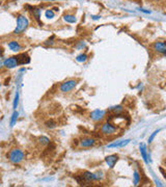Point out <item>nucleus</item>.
Listing matches in <instances>:
<instances>
[{
    "label": "nucleus",
    "mask_w": 166,
    "mask_h": 187,
    "mask_svg": "<svg viewBox=\"0 0 166 187\" xmlns=\"http://www.w3.org/2000/svg\"><path fill=\"white\" fill-rule=\"evenodd\" d=\"M140 11L142 13H146V14H150V11H148V9H144V8H138Z\"/></svg>",
    "instance_id": "nucleus-25"
},
{
    "label": "nucleus",
    "mask_w": 166,
    "mask_h": 187,
    "mask_svg": "<svg viewBox=\"0 0 166 187\" xmlns=\"http://www.w3.org/2000/svg\"><path fill=\"white\" fill-rule=\"evenodd\" d=\"M45 16H46V18L52 19L55 17V14H54V11H53L52 9H47V11H45Z\"/></svg>",
    "instance_id": "nucleus-21"
},
{
    "label": "nucleus",
    "mask_w": 166,
    "mask_h": 187,
    "mask_svg": "<svg viewBox=\"0 0 166 187\" xmlns=\"http://www.w3.org/2000/svg\"><path fill=\"white\" fill-rule=\"evenodd\" d=\"M29 26V21L26 18L25 16H22V15H19L18 18H17V27L14 30L15 34H22L23 32L25 31L26 29Z\"/></svg>",
    "instance_id": "nucleus-3"
},
{
    "label": "nucleus",
    "mask_w": 166,
    "mask_h": 187,
    "mask_svg": "<svg viewBox=\"0 0 166 187\" xmlns=\"http://www.w3.org/2000/svg\"><path fill=\"white\" fill-rule=\"evenodd\" d=\"M64 20L68 23H76L77 22V18H76L74 15H70V14H66L64 16Z\"/></svg>",
    "instance_id": "nucleus-15"
},
{
    "label": "nucleus",
    "mask_w": 166,
    "mask_h": 187,
    "mask_svg": "<svg viewBox=\"0 0 166 187\" xmlns=\"http://www.w3.org/2000/svg\"><path fill=\"white\" fill-rule=\"evenodd\" d=\"M84 183H90V182H95V181H102L103 178H104V174L103 171H99L97 173H91V171H83V173L80 175Z\"/></svg>",
    "instance_id": "nucleus-1"
},
{
    "label": "nucleus",
    "mask_w": 166,
    "mask_h": 187,
    "mask_svg": "<svg viewBox=\"0 0 166 187\" xmlns=\"http://www.w3.org/2000/svg\"><path fill=\"white\" fill-rule=\"evenodd\" d=\"M2 54H3V48L1 47V46H0V56H1Z\"/></svg>",
    "instance_id": "nucleus-29"
},
{
    "label": "nucleus",
    "mask_w": 166,
    "mask_h": 187,
    "mask_svg": "<svg viewBox=\"0 0 166 187\" xmlns=\"http://www.w3.org/2000/svg\"><path fill=\"white\" fill-rule=\"evenodd\" d=\"M3 66H4L5 68H7V69H14V68H16V67H18L19 62H18V59H17V57L16 56H11V57L6 58V59H4Z\"/></svg>",
    "instance_id": "nucleus-8"
},
{
    "label": "nucleus",
    "mask_w": 166,
    "mask_h": 187,
    "mask_svg": "<svg viewBox=\"0 0 166 187\" xmlns=\"http://www.w3.org/2000/svg\"><path fill=\"white\" fill-rule=\"evenodd\" d=\"M7 158H8V160L11 163L19 164V163H21V162L24 160L25 154H24V152H23L22 150H20V149H13V150H11L8 153H7Z\"/></svg>",
    "instance_id": "nucleus-2"
},
{
    "label": "nucleus",
    "mask_w": 166,
    "mask_h": 187,
    "mask_svg": "<svg viewBox=\"0 0 166 187\" xmlns=\"http://www.w3.org/2000/svg\"><path fill=\"white\" fill-rule=\"evenodd\" d=\"M117 130H118L117 127L113 126V124H111L110 122H106V123L103 124L102 127H101V133H102L103 135H107V136L115 134V133L117 132Z\"/></svg>",
    "instance_id": "nucleus-4"
},
{
    "label": "nucleus",
    "mask_w": 166,
    "mask_h": 187,
    "mask_svg": "<svg viewBox=\"0 0 166 187\" xmlns=\"http://www.w3.org/2000/svg\"><path fill=\"white\" fill-rule=\"evenodd\" d=\"M17 59H18L19 64H27L30 62V56L27 53H21V54L17 55Z\"/></svg>",
    "instance_id": "nucleus-11"
},
{
    "label": "nucleus",
    "mask_w": 166,
    "mask_h": 187,
    "mask_svg": "<svg viewBox=\"0 0 166 187\" xmlns=\"http://www.w3.org/2000/svg\"><path fill=\"white\" fill-rule=\"evenodd\" d=\"M91 19H93V20H99V19H101V16L95 15V16H91Z\"/></svg>",
    "instance_id": "nucleus-26"
},
{
    "label": "nucleus",
    "mask_w": 166,
    "mask_h": 187,
    "mask_svg": "<svg viewBox=\"0 0 166 187\" xmlns=\"http://www.w3.org/2000/svg\"><path fill=\"white\" fill-rule=\"evenodd\" d=\"M87 58H88V56H87L85 53H82V54L78 55V56L76 57V60H77L78 62H85L87 60Z\"/></svg>",
    "instance_id": "nucleus-19"
},
{
    "label": "nucleus",
    "mask_w": 166,
    "mask_h": 187,
    "mask_svg": "<svg viewBox=\"0 0 166 187\" xmlns=\"http://www.w3.org/2000/svg\"><path fill=\"white\" fill-rule=\"evenodd\" d=\"M110 111L113 114H121V112H124V108L121 105H117V106H113L110 108Z\"/></svg>",
    "instance_id": "nucleus-16"
},
{
    "label": "nucleus",
    "mask_w": 166,
    "mask_h": 187,
    "mask_svg": "<svg viewBox=\"0 0 166 187\" xmlns=\"http://www.w3.org/2000/svg\"><path fill=\"white\" fill-rule=\"evenodd\" d=\"M131 142V139H125V140H118L116 142H113L111 144H108V148H123V147L127 146L129 142Z\"/></svg>",
    "instance_id": "nucleus-12"
},
{
    "label": "nucleus",
    "mask_w": 166,
    "mask_h": 187,
    "mask_svg": "<svg viewBox=\"0 0 166 187\" xmlns=\"http://www.w3.org/2000/svg\"><path fill=\"white\" fill-rule=\"evenodd\" d=\"M152 48H153V50L160 53V54L164 55L166 53V45H165V42H163V41L155 42V43L152 45Z\"/></svg>",
    "instance_id": "nucleus-6"
},
{
    "label": "nucleus",
    "mask_w": 166,
    "mask_h": 187,
    "mask_svg": "<svg viewBox=\"0 0 166 187\" xmlns=\"http://www.w3.org/2000/svg\"><path fill=\"white\" fill-rule=\"evenodd\" d=\"M18 116H19L18 111H14V113H13V115H11V127H13V126H15V124L17 123Z\"/></svg>",
    "instance_id": "nucleus-20"
},
{
    "label": "nucleus",
    "mask_w": 166,
    "mask_h": 187,
    "mask_svg": "<svg viewBox=\"0 0 166 187\" xmlns=\"http://www.w3.org/2000/svg\"><path fill=\"white\" fill-rule=\"evenodd\" d=\"M117 160H118V156L115 155V154H113V155H109V156H107V157L105 158V161H106V163H107L108 166H109L110 169H113V167L115 166Z\"/></svg>",
    "instance_id": "nucleus-10"
},
{
    "label": "nucleus",
    "mask_w": 166,
    "mask_h": 187,
    "mask_svg": "<svg viewBox=\"0 0 166 187\" xmlns=\"http://www.w3.org/2000/svg\"><path fill=\"white\" fill-rule=\"evenodd\" d=\"M140 153L141 156H142V159L146 163H148V150H146V144H140Z\"/></svg>",
    "instance_id": "nucleus-13"
},
{
    "label": "nucleus",
    "mask_w": 166,
    "mask_h": 187,
    "mask_svg": "<svg viewBox=\"0 0 166 187\" xmlns=\"http://www.w3.org/2000/svg\"><path fill=\"white\" fill-rule=\"evenodd\" d=\"M3 62H4V59H3L2 57L0 56V69H1V68L3 67Z\"/></svg>",
    "instance_id": "nucleus-27"
},
{
    "label": "nucleus",
    "mask_w": 166,
    "mask_h": 187,
    "mask_svg": "<svg viewBox=\"0 0 166 187\" xmlns=\"http://www.w3.org/2000/svg\"><path fill=\"white\" fill-rule=\"evenodd\" d=\"M53 44H54V42L49 40V41H47V43H45V45H53Z\"/></svg>",
    "instance_id": "nucleus-28"
},
{
    "label": "nucleus",
    "mask_w": 166,
    "mask_h": 187,
    "mask_svg": "<svg viewBox=\"0 0 166 187\" xmlns=\"http://www.w3.org/2000/svg\"><path fill=\"white\" fill-rule=\"evenodd\" d=\"M53 11H58V7H54V9H52Z\"/></svg>",
    "instance_id": "nucleus-30"
},
{
    "label": "nucleus",
    "mask_w": 166,
    "mask_h": 187,
    "mask_svg": "<svg viewBox=\"0 0 166 187\" xmlns=\"http://www.w3.org/2000/svg\"><path fill=\"white\" fill-rule=\"evenodd\" d=\"M8 47L9 49H11V51H14V52H19V51L22 49V46L17 41H11L8 43Z\"/></svg>",
    "instance_id": "nucleus-14"
},
{
    "label": "nucleus",
    "mask_w": 166,
    "mask_h": 187,
    "mask_svg": "<svg viewBox=\"0 0 166 187\" xmlns=\"http://www.w3.org/2000/svg\"><path fill=\"white\" fill-rule=\"evenodd\" d=\"M77 85V80L75 79H70V80H66L64 82H62L59 86V91H61V93H69L71 91L72 89H74Z\"/></svg>",
    "instance_id": "nucleus-5"
},
{
    "label": "nucleus",
    "mask_w": 166,
    "mask_h": 187,
    "mask_svg": "<svg viewBox=\"0 0 166 187\" xmlns=\"http://www.w3.org/2000/svg\"><path fill=\"white\" fill-rule=\"evenodd\" d=\"M133 178H134V181H133V183H134V185L135 186H137V185L140 183V180H141V178H140V175H139V173L137 171H134V175H133Z\"/></svg>",
    "instance_id": "nucleus-18"
},
{
    "label": "nucleus",
    "mask_w": 166,
    "mask_h": 187,
    "mask_svg": "<svg viewBox=\"0 0 166 187\" xmlns=\"http://www.w3.org/2000/svg\"><path fill=\"white\" fill-rule=\"evenodd\" d=\"M96 139L95 138H91V137H85V138H83L80 142V146L82 147V148H91V147H93L95 144H96Z\"/></svg>",
    "instance_id": "nucleus-9"
},
{
    "label": "nucleus",
    "mask_w": 166,
    "mask_h": 187,
    "mask_svg": "<svg viewBox=\"0 0 166 187\" xmlns=\"http://www.w3.org/2000/svg\"><path fill=\"white\" fill-rule=\"evenodd\" d=\"M39 142L42 146H48V144H50V139L46 136H41L39 137Z\"/></svg>",
    "instance_id": "nucleus-17"
},
{
    "label": "nucleus",
    "mask_w": 166,
    "mask_h": 187,
    "mask_svg": "<svg viewBox=\"0 0 166 187\" xmlns=\"http://www.w3.org/2000/svg\"><path fill=\"white\" fill-rule=\"evenodd\" d=\"M105 115H106V111H105V110L96 109L90 113V119L93 120V122H100L104 119Z\"/></svg>",
    "instance_id": "nucleus-7"
},
{
    "label": "nucleus",
    "mask_w": 166,
    "mask_h": 187,
    "mask_svg": "<svg viewBox=\"0 0 166 187\" xmlns=\"http://www.w3.org/2000/svg\"><path fill=\"white\" fill-rule=\"evenodd\" d=\"M43 1H54V0H43Z\"/></svg>",
    "instance_id": "nucleus-31"
},
{
    "label": "nucleus",
    "mask_w": 166,
    "mask_h": 187,
    "mask_svg": "<svg viewBox=\"0 0 166 187\" xmlns=\"http://www.w3.org/2000/svg\"><path fill=\"white\" fill-rule=\"evenodd\" d=\"M46 127L47 128H50V129H53V128H55L57 126V124L55 123L53 120H50V121H48V122H46Z\"/></svg>",
    "instance_id": "nucleus-22"
},
{
    "label": "nucleus",
    "mask_w": 166,
    "mask_h": 187,
    "mask_svg": "<svg viewBox=\"0 0 166 187\" xmlns=\"http://www.w3.org/2000/svg\"><path fill=\"white\" fill-rule=\"evenodd\" d=\"M18 103H19V93L17 91L16 96H15V100H14V109H17V106H18Z\"/></svg>",
    "instance_id": "nucleus-24"
},
{
    "label": "nucleus",
    "mask_w": 166,
    "mask_h": 187,
    "mask_svg": "<svg viewBox=\"0 0 166 187\" xmlns=\"http://www.w3.org/2000/svg\"><path fill=\"white\" fill-rule=\"evenodd\" d=\"M159 132H160V130H156L155 132H153V133H152V135H150V136L148 137V144H150V142H152L153 140H154V138L156 137V135H157Z\"/></svg>",
    "instance_id": "nucleus-23"
}]
</instances>
